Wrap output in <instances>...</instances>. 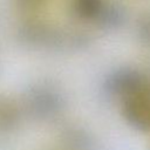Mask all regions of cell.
<instances>
[{
  "label": "cell",
  "mask_w": 150,
  "mask_h": 150,
  "mask_svg": "<svg viewBox=\"0 0 150 150\" xmlns=\"http://www.w3.org/2000/svg\"><path fill=\"white\" fill-rule=\"evenodd\" d=\"M103 91L107 96L124 100L144 91V77L132 68L116 69L104 79Z\"/></svg>",
  "instance_id": "cell-1"
},
{
  "label": "cell",
  "mask_w": 150,
  "mask_h": 150,
  "mask_svg": "<svg viewBox=\"0 0 150 150\" xmlns=\"http://www.w3.org/2000/svg\"><path fill=\"white\" fill-rule=\"evenodd\" d=\"M25 101L29 112L40 118H48L56 115L63 105L60 93L48 86L34 87L28 91Z\"/></svg>",
  "instance_id": "cell-2"
},
{
  "label": "cell",
  "mask_w": 150,
  "mask_h": 150,
  "mask_svg": "<svg viewBox=\"0 0 150 150\" xmlns=\"http://www.w3.org/2000/svg\"><path fill=\"white\" fill-rule=\"evenodd\" d=\"M123 116L128 124L137 131H150V97L138 93L123 100Z\"/></svg>",
  "instance_id": "cell-3"
},
{
  "label": "cell",
  "mask_w": 150,
  "mask_h": 150,
  "mask_svg": "<svg viewBox=\"0 0 150 150\" xmlns=\"http://www.w3.org/2000/svg\"><path fill=\"white\" fill-rule=\"evenodd\" d=\"M125 11L118 4H104L97 16L94 19L103 29H116L125 21Z\"/></svg>",
  "instance_id": "cell-4"
},
{
  "label": "cell",
  "mask_w": 150,
  "mask_h": 150,
  "mask_svg": "<svg viewBox=\"0 0 150 150\" xmlns=\"http://www.w3.org/2000/svg\"><path fill=\"white\" fill-rule=\"evenodd\" d=\"M21 121V109L19 104L5 96L0 95V131H11L19 125Z\"/></svg>",
  "instance_id": "cell-5"
},
{
  "label": "cell",
  "mask_w": 150,
  "mask_h": 150,
  "mask_svg": "<svg viewBox=\"0 0 150 150\" xmlns=\"http://www.w3.org/2000/svg\"><path fill=\"white\" fill-rule=\"evenodd\" d=\"M103 0H75L74 9L79 18L94 20L101 11Z\"/></svg>",
  "instance_id": "cell-6"
},
{
  "label": "cell",
  "mask_w": 150,
  "mask_h": 150,
  "mask_svg": "<svg viewBox=\"0 0 150 150\" xmlns=\"http://www.w3.org/2000/svg\"><path fill=\"white\" fill-rule=\"evenodd\" d=\"M136 32L139 41L143 45L150 47V13L144 14L138 19Z\"/></svg>",
  "instance_id": "cell-7"
},
{
  "label": "cell",
  "mask_w": 150,
  "mask_h": 150,
  "mask_svg": "<svg viewBox=\"0 0 150 150\" xmlns=\"http://www.w3.org/2000/svg\"><path fill=\"white\" fill-rule=\"evenodd\" d=\"M45 0H16V4L22 9H33L40 6Z\"/></svg>",
  "instance_id": "cell-8"
}]
</instances>
